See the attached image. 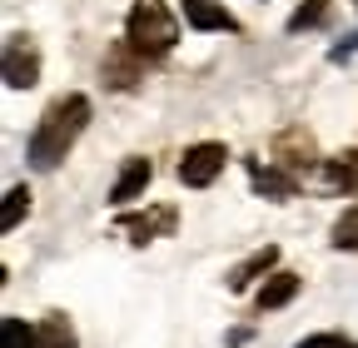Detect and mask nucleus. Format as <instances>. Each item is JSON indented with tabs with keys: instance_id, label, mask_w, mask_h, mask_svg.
Wrapping results in <instances>:
<instances>
[{
	"instance_id": "obj_6",
	"label": "nucleus",
	"mask_w": 358,
	"mask_h": 348,
	"mask_svg": "<svg viewBox=\"0 0 358 348\" xmlns=\"http://www.w3.org/2000/svg\"><path fill=\"white\" fill-rule=\"evenodd\" d=\"M145 65L150 60H140L129 50V40H115V45L105 50V65H100V75H105V85L110 90H134V85L145 80Z\"/></svg>"
},
{
	"instance_id": "obj_19",
	"label": "nucleus",
	"mask_w": 358,
	"mask_h": 348,
	"mask_svg": "<svg viewBox=\"0 0 358 348\" xmlns=\"http://www.w3.org/2000/svg\"><path fill=\"white\" fill-rule=\"evenodd\" d=\"M294 348H353L343 333H308V338H299Z\"/></svg>"
},
{
	"instance_id": "obj_14",
	"label": "nucleus",
	"mask_w": 358,
	"mask_h": 348,
	"mask_svg": "<svg viewBox=\"0 0 358 348\" xmlns=\"http://www.w3.org/2000/svg\"><path fill=\"white\" fill-rule=\"evenodd\" d=\"M329 15H334V0H303V6L289 15V35H303V30H319V25H329Z\"/></svg>"
},
{
	"instance_id": "obj_12",
	"label": "nucleus",
	"mask_w": 358,
	"mask_h": 348,
	"mask_svg": "<svg viewBox=\"0 0 358 348\" xmlns=\"http://www.w3.org/2000/svg\"><path fill=\"white\" fill-rule=\"evenodd\" d=\"M319 174H324V189H329V194H353V189H358V150L329 154Z\"/></svg>"
},
{
	"instance_id": "obj_13",
	"label": "nucleus",
	"mask_w": 358,
	"mask_h": 348,
	"mask_svg": "<svg viewBox=\"0 0 358 348\" xmlns=\"http://www.w3.org/2000/svg\"><path fill=\"white\" fill-rule=\"evenodd\" d=\"M299 289H303V279H299L294 269L268 274V279H264V289H259V298H254V303H259V314H268V309H284V303H289Z\"/></svg>"
},
{
	"instance_id": "obj_22",
	"label": "nucleus",
	"mask_w": 358,
	"mask_h": 348,
	"mask_svg": "<svg viewBox=\"0 0 358 348\" xmlns=\"http://www.w3.org/2000/svg\"><path fill=\"white\" fill-rule=\"evenodd\" d=\"M353 6H358V0H353Z\"/></svg>"
},
{
	"instance_id": "obj_21",
	"label": "nucleus",
	"mask_w": 358,
	"mask_h": 348,
	"mask_svg": "<svg viewBox=\"0 0 358 348\" xmlns=\"http://www.w3.org/2000/svg\"><path fill=\"white\" fill-rule=\"evenodd\" d=\"M224 343H234V348H239V343H249V328H229V333H224Z\"/></svg>"
},
{
	"instance_id": "obj_15",
	"label": "nucleus",
	"mask_w": 358,
	"mask_h": 348,
	"mask_svg": "<svg viewBox=\"0 0 358 348\" xmlns=\"http://www.w3.org/2000/svg\"><path fill=\"white\" fill-rule=\"evenodd\" d=\"M35 333H40V348H75V328L65 314H45L35 324Z\"/></svg>"
},
{
	"instance_id": "obj_9",
	"label": "nucleus",
	"mask_w": 358,
	"mask_h": 348,
	"mask_svg": "<svg viewBox=\"0 0 358 348\" xmlns=\"http://www.w3.org/2000/svg\"><path fill=\"white\" fill-rule=\"evenodd\" d=\"M268 274H279V244H264L249 259H239L224 284H229V293H244V289H254V279H268Z\"/></svg>"
},
{
	"instance_id": "obj_5",
	"label": "nucleus",
	"mask_w": 358,
	"mask_h": 348,
	"mask_svg": "<svg viewBox=\"0 0 358 348\" xmlns=\"http://www.w3.org/2000/svg\"><path fill=\"white\" fill-rule=\"evenodd\" d=\"M0 75H6L10 90H30V85H40V50H35L30 35H10V40H6Z\"/></svg>"
},
{
	"instance_id": "obj_10",
	"label": "nucleus",
	"mask_w": 358,
	"mask_h": 348,
	"mask_svg": "<svg viewBox=\"0 0 358 348\" xmlns=\"http://www.w3.org/2000/svg\"><path fill=\"white\" fill-rule=\"evenodd\" d=\"M150 180H155V164L145 159V154H129L124 164H120V180L110 184V204H129V199H140L145 189H150Z\"/></svg>"
},
{
	"instance_id": "obj_3",
	"label": "nucleus",
	"mask_w": 358,
	"mask_h": 348,
	"mask_svg": "<svg viewBox=\"0 0 358 348\" xmlns=\"http://www.w3.org/2000/svg\"><path fill=\"white\" fill-rule=\"evenodd\" d=\"M224 164H229V150H224L219 140H199V145H189L185 154H179V184L185 189H209L219 174H224Z\"/></svg>"
},
{
	"instance_id": "obj_4",
	"label": "nucleus",
	"mask_w": 358,
	"mask_h": 348,
	"mask_svg": "<svg viewBox=\"0 0 358 348\" xmlns=\"http://www.w3.org/2000/svg\"><path fill=\"white\" fill-rule=\"evenodd\" d=\"M174 224H179V214L169 209V204H155V209H120L115 214V229L120 234H129V244H150V239H169L174 234Z\"/></svg>"
},
{
	"instance_id": "obj_17",
	"label": "nucleus",
	"mask_w": 358,
	"mask_h": 348,
	"mask_svg": "<svg viewBox=\"0 0 358 348\" xmlns=\"http://www.w3.org/2000/svg\"><path fill=\"white\" fill-rule=\"evenodd\" d=\"M25 214H30V189L25 184H10L6 189V204H0V234H10Z\"/></svg>"
},
{
	"instance_id": "obj_8",
	"label": "nucleus",
	"mask_w": 358,
	"mask_h": 348,
	"mask_svg": "<svg viewBox=\"0 0 358 348\" xmlns=\"http://www.w3.org/2000/svg\"><path fill=\"white\" fill-rule=\"evenodd\" d=\"M274 164H284L289 174L313 169V164L324 169V159H319V150H313V135H308V129H284V135L274 140Z\"/></svg>"
},
{
	"instance_id": "obj_20",
	"label": "nucleus",
	"mask_w": 358,
	"mask_h": 348,
	"mask_svg": "<svg viewBox=\"0 0 358 348\" xmlns=\"http://www.w3.org/2000/svg\"><path fill=\"white\" fill-rule=\"evenodd\" d=\"M353 55H358V30L343 35L338 45H329V60H334V65H343V60H353Z\"/></svg>"
},
{
	"instance_id": "obj_18",
	"label": "nucleus",
	"mask_w": 358,
	"mask_h": 348,
	"mask_svg": "<svg viewBox=\"0 0 358 348\" xmlns=\"http://www.w3.org/2000/svg\"><path fill=\"white\" fill-rule=\"evenodd\" d=\"M0 348H40V333L25 319L6 314V319H0Z\"/></svg>"
},
{
	"instance_id": "obj_11",
	"label": "nucleus",
	"mask_w": 358,
	"mask_h": 348,
	"mask_svg": "<svg viewBox=\"0 0 358 348\" xmlns=\"http://www.w3.org/2000/svg\"><path fill=\"white\" fill-rule=\"evenodd\" d=\"M179 10H185L189 30H229V35H239V20L224 6H214V0H179Z\"/></svg>"
},
{
	"instance_id": "obj_7",
	"label": "nucleus",
	"mask_w": 358,
	"mask_h": 348,
	"mask_svg": "<svg viewBox=\"0 0 358 348\" xmlns=\"http://www.w3.org/2000/svg\"><path fill=\"white\" fill-rule=\"evenodd\" d=\"M244 169H249L254 194H264V199H294L299 194V174H289L274 159H244Z\"/></svg>"
},
{
	"instance_id": "obj_1",
	"label": "nucleus",
	"mask_w": 358,
	"mask_h": 348,
	"mask_svg": "<svg viewBox=\"0 0 358 348\" xmlns=\"http://www.w3.org/2000/svg\"><path fill=\"white\" fill-rule=\"evenodd\" d=\"M85 124H90V95L70 90V95L50 100V105H45V115L35 119L30 140H25V159H30V169L50 174V169L75 150V140L85 135Z\"/></svg>"
},
{
	"instance_id": "obj_2",
	"label": "nucleus",
	"mask_w": 358,
	"mask_h": 348,
	"mask_svg": "<svg viewBox=\"0 0 358 348\" xmlns=\"http://www.w3.org/2000/svg\"><path fill=\"white\" fill-rule=\"evenodd\" d=\"M124 40L140 60H164L179 45V20L164 0H134L124 15Z\"/></svg>"
},
{
	"instance_id": "obj_16",
	"label": "nucleus",
	"mask_w": 358,
	"mask_h": 348,
	"mask_svg": "<svg viewBox=\"0 0 358 348\" xmlns=\"http://www.w3.org/2000/svg\"><path fill=\"white\" fill-rule=\"evenodd\" d=\"M329 244L338 249V254H358V199L334 219V234H329Z\"/></svg>"
}]
</instances>
